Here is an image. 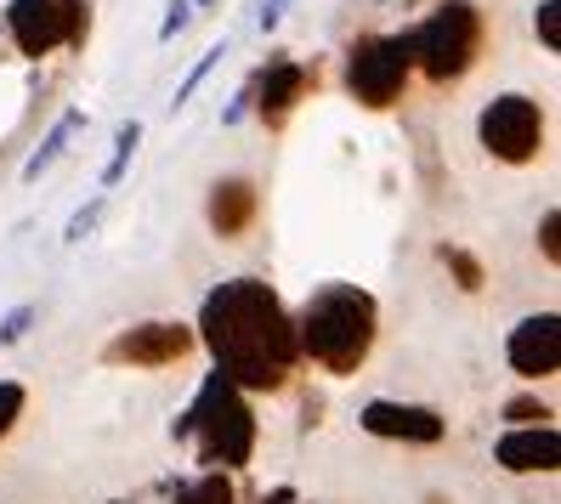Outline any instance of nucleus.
Wrapping results in <instances>:
<instances>
[{"label":"nucleus","instance_id":"2eb2a0df","mask_svg":"<svg viewBox=\"0 0 561 504\" xmlns=\"http://www.w3.org/2000/svg\"><path fill=\"white\" fill-rule=\"evenodd\" d=\"M176 504H239V493H233V477H227V470H205L199 482H187L176 493Z\"/></svg>","mask_w":561,"mask_h":504},{"label":"nucleus","instance_id":"bb28decb","mask_svg":"<svg viewBox=\"0 0 561 504\" xmlns=\"http://www.w3.org/2000/svg\"><path fill=\"white\" fill-rule=\"evenodd\" d=\"M119 504H125V499H119Z\"/></svg>","mask_w":561,"mask_h":504},{"label":"nucleus","instance_id":"6ab92c4d","mask_svg":"<svg viewBox=\"0 0 561 504\" xmlns=\"http://www.w3.org/2000/svg\"><path fill=\"white\" fill-rule=\"evenodd\" d=\"M23 402H28V391H23L18 380H0V436L23 420Z\"/></svg>","mask_w":561,"mask_h":504},{"label":"nucleus","instance_id":"a878e982","mask_svg":"<svg viewBox=\"0 0 561 504\" xmlns=\"http://www.w3.org/2000/svg\"><path fill=\"white\" fill-rule=\"evenodd\" d=\"M261 504H301V499H295L289 488H273V493H267V499H261Z\"/></svg>","mask_w":561,"mask_h":504},{"label":"nucleus","instance_id":"412c9836","mask_svg":"<svg viewBox=\"0 0 561 504\" xmlns=\"http://www.w3.org/2000/svg\"><path fill=\"white\" fill-rule=\"evenodd\" d=\"M539 41L556 51L561 46V7H556V0H545V7H539Z\"/></svg>","mask_w":561,"mask_h":504},{"label":"nucleus","instance_id":"393cba45","mask_svg":"<svg viewBox=\"0 0 561 504\" xmlns=\"http://www.w3.org/2000/svg\"><path fill=\"white\" fill-rule=\"evenodd\" d=\"M182 23H187V7H182V0H176V7H171V18H164V23H159V35H164V41H171V35H176V28H182Z\"/></svg>","mask_w":561,"mask_h":504},{"label":"nucleus","instance_id":"6e6552de","mask_svg":"<svg viewBox=\"0 0 561 504\" xmlns=\"http://www.w3.org/2000/svg\"><path fill=\"white\" fill-rule=\"evenodd\" d=\"M193 352V329L187 323H137V329H119L114 341L103 346V363H119V368H171Z\"/></svg>","mask_w":561,"mask_h":504},{"label":"nucleus","instance_id":"9d476101","mask_svg":"<svg viewBox=\"0 0 561 504\" xmlns=\"http://www.w3.org/2000/svg\"><path fill=\"white\" fill-rule=\"evenodd\" d=\"M511 368L522 380H550L561 368V318L556 312H539V318H522L511 329V346H505Z\"/></svg>","mask_w":561,"mask_h":504},{"label":"nucleus","instance_id":"a211bd4d","mask_svg":"<svg viewBox=\"0 0 561 504\" xmlns=\"http://www.w3.org/2000/svg\"><path fill=\"white\" fill-rule=\"evenodd\" d=\"M505 420H511V431H527V425H550V409L539 397H511L505 402Z\"/></svg>","mask_w":561,"mask_h":504},{"label":"nucleus","instance_id":"4be33fe9","mask_svg":"<svg viewBox=\"0 0 561 504\" xmlns=\"http://www.w3.org/2000/svg\"><path fill=\"white\" fill-rule=\"evenodd\" d=\"M96 216H103V198H91V205H85V210H80V216L69 221V232H62V239H69V244H80V239H85V232L96 227Z\"/></svg>","mask_w":561,"mask_h":504},{"label":"nucleus","instance_id":"0eeeda50","mask_svg":"<svg viewBox=\"0 0 561 504\" xmlns=\"http://www.w3.org/2000/svg\"><path fill=\"white\" fill-rule=\"evenodd\" d=\"M545 142V114L534 96H493V103L482 108V148L493 159H505V164H527L539 153Z\"/></svg>","mask_w":561,"mask_h":504},{"label":"nucleus","instance_id":"f8f14e48","mask_svg":"<svg viewBox=\"0 0 561 504\" xmlns=\"http://www.w3.org/2000/svg\"><path fill=\"white\" fill-rule=\"evenodd\" d=\"M307 85H312V75L301 69V62H267V75H261V119L267 125H284L289 114H295V103H301L307 96Z\"/></svg>","mask_w":561,"mask_h":504},{"label":"nucleus","instance_id":"423d86ee","mask_svg":"<svg viewBox=\"0 0 561 504\" xmlns=\"http://www.w3.org/2000/svg\"><path fill=\"white\" fill-rule=\"evenodd\" d=\"M7 28L23 57H46L85 35V12H80V0H12Z\"/></svg>","mask_w":561,"mask_h":504},{"label":"nucleus","instance_id":"7ed1b4c3","mask_svg":"<svg viewBox=\"0 0 561 504\" xmlns=\"http://www.w3.org/2000/svg\"><path fill=\"white\" fill-rule=\"evenodd\" d=\"M171 436L176 443H193L199 465H210V470H244L250 454H255V414H250V402L233 380L210 375L193 391L187 409L176 414Z\"/></svg>","mask_w":561,"mask_h":504},{"label":"nucleus","instance_id":"ddd939ff","mask_svg":"<svg viewBox=\"0 0 561 504\" xmlns=\"http://www.w3.org/2000/svg\"><path fill=\"white\" fill-rule=\"evenodd\" d=\"M255 221V187L244 176H227L210 187V227L221 232V239H233V232H244Z\"/></svg>","mask_w":561,"mask_h":504},{"label":"nucleus","instance_id":"9b49d317","mask_svg":"<svg viewBox=\"0 0 561 504\" xmlns=\"http://www.w3.org/2000/svg\"><path fill=\"white\" fill-rule=\"evenodd\" d=\"M493 459L511 477H550L561 465V431L556 425H527V431H505L493 443Z\"/></svg>","mask_w":561,"mask_h":504},{"label":"nucleus","instance_id":"dca6fc26","mask_svg":"<svg viewBox=\"0 0 561 504\" xmlns=\"http://www.w3.org/2000/svg\"><path fill=\"white\" fill-rule=\"evenodd\" d=\"M137 142H142V125H137V119L119 125V137H114V159H108V171H103V187H114V182L125 176V164H130V153H137Z\"/></svg>","mask_w":561,"mask_h":504},{"label":"nucleus","instance_id":"4468645a","mask_svg":"<svg viewBox=\"0 0 561 504\" xmlns=\"http://www.w3.org/2000/svg\"><path fill=\"white\" fill-rule=\"evenodd\" d=\"M75 130H80V114H62V119L51 125V137L35 148V159L23 164V182H41V171H51V164H57V153L69 148V137H75Z\"/></svg>","mask_w":561,"mask_h":504},{"label":"nucleus","instance_id":"f3484780","mask_svg":"<svg viewBox=\"0 0 561 504\" xmlns=\"http://www.w3.org/2000/svg\"><path fill=\"white\" fill-rule=\"evenodd\" d=\"M443 266L459 278V289H482V261H477V255H466L459 244H443Z\"/></svg>","mask_w":561,"mask_h":504},{"label":"nucleus","instance_id":"f257e3e1","mask_svg":"<svg viewBox=\"0 0 561 504\" xmlns=\"http://www.w3.org/2000/svg\"><path fill=\"white\" fill-rule=\"evenodd\" d=\"M193 341L210 346L216 375L233 380L239 391H278L295 375V363H301L284 300L261 278L216 284L199 307V334H193Z\"/></svg>","mask_w":561,"mask_h":504},{"label":"nucleus","instance_id":"aec40b11","mask_svg":"<svg viewBox=\"0 0 561 504\" xmlns=\"http://www.w3.org/2000/svg\"><path fill=\"white\" fill-rule=\"evenodd\" d=\"M28 323H35V307H12L7 318H0V346H18L28 334Z\"/></svg>","mask_w":561,"mask_h":504},{"label":"nucleus","instance_id":"1a4fd4ad","mask_svg":"<svg viewBox=\"0 0 561 504\" xmlns=\"http://www.w3.org/2000/svg\"><path fill=\"white\" fill-rule=\"evenodd\" d=\"M357 425L369 436H380V443H420V448H432L448 436V420L437 409H425V402H391V397L363 402Z\"/></svg>","mask_w":561,"mask_h":504},{"label":"nucleus","instance_id":"b1692460","mask_svg":"<svg viewBox=\"0 0 561 504\" xmlns=\"http://www.w3.org/2000/svg\"><path fill=\"white\" fill-rule=\"evenodd\" d=\"M556 232H561V216H556V210H545V221H539V244H545V261H561V239H556Z\"/></svg>","mask_w":561,"mask_h":504},{"label":"nucleus","instance_id":"5701e85b","mask_svg":"<svg viewBox=\"0 0 561 504\" xmlns=\"http://www.w3.org/2000/svg\"><path fill=\"white\" fill-rule=\"evenodd\" d=\"M216 57H221V46H216V51H205V57H199V69H193V75H187V80H182V91H176V108H182V103H187V96H193V91H199V80H205V75H210V69H216Z\"/></svg>","mask_w":561,"mask_h":504},{"label":"nucleus","instance_id":"20e7f679","mask_svg":"<svg viewBox=\"0 0 561 504\" xmlns=\"http://www.w3.org/2000/svg\"><path fill=\"white\" fill-rule=\"evenodd\" d=\"M409 46V69H420L425 80H459L477 62V46H482V12L471 0H443V7L425 18L414 35H403Z\"/></svg>","mask_w":561,"mask_h":504},{"label":"nucleus","instance_id":"39448f33","mask_svg":"<svg viewBox=\"0 0 561 504\" xmlns=\"http://www.w3.org/2000/svg\"><path fill=\"white\" fill-rule=\"evenodd\" d=\"M346 85L363 108H391L409 85V46L403 35H363L346 51Z\"/></svg>","mask_w":561,"mask_h":504},{"label":"nucleus","instance_id":"f03ea898","mask_svg":"<svg viewBox=\"0 0 561 504\" xmlns=\"http://www.w3.org/2000/svg\"><path fill=\"white\" fill-rule=\"evenodd\" d=\"M375 323H380L375 295H363L357 284H329L301 307L295 346L329 375H357L363 357L375 352Z\"/></svg>","mask_w":561,"mask_h":504}]
</instances>
